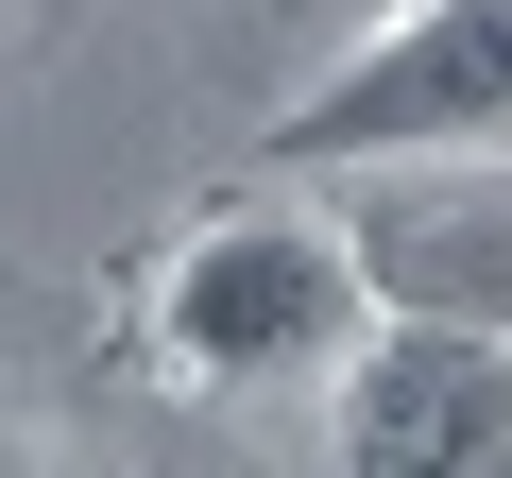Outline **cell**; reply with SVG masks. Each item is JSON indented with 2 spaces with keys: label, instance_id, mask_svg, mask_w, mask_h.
Masks as SVG:
<instances>
[{
  "label": "cell",
  "instance_id": "cell-1",
  "mask_svg": "<svg viewBox=\"0 0 512 478\" xmlns=\"http://www.w3.org/2000/svg\"><path fill=\"white\" fill-rule=\"evenodd\" d=\"M376 325V274H359V239L308 222V205H222L171 239V274H154V359L188 393H291V376H342Z\"/></svg>",
  "mask_w": 512,
  "mask_h": 478
},
{
  "label": "cell",
  "instance_id": "cell-2",
  "mask_svg": "<svg viewBox=\"0 0 512 478\" xmlns=\"http://www.w3.org/2000/svg\"><path fill=\"white\" fill-rule=\"evenodd\" d=\"M512 154V0H393L342 86L274 120V171H444Z\"/></svg>",
  "mask_w": 512,
  "mask_h": 478
},
{
  "label": "cell",
  "instance_id": "cell-3",
  "mask_svg": "<svg viewBox=\"0 0 512 478\" xmlns=\"http://www.w3.org/2000/svg\"><path fill=\"white\" fill-rule=\"evenodd\" d=\"M325 478H512V342L376 308L325 376Z\"/></svg>",
  "mask_w": 512,
  "mask_h": 478
},
{
  "label": "cell",
  "instance_id": "cell-4",
  "mask_svg": "<svg viewBox=\"0 0 512 478\" xmlns=\"http://www.w3.org/2000/svg\"><path fill=\"white\" fill-rule=\"evenodd\" d=\"M342 239H359L376 308H410V325H495V342H512V171H495V154H444V188H376Z\"/></svg>",
  "mask_w": 512,
  "mask_h": 478
}]
</instances>
